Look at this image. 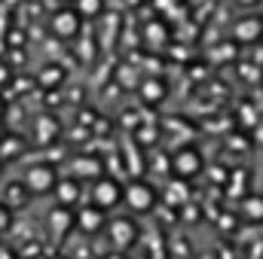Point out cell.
<instances>
[{"label":"cell","instance_id":"cell-1","mask_svg":"<svg viewBox=\"0 0 263 259\" xmlns=\"http://www.w3.org/2000/svg\"><path fill=\"white\" fill-rule=\"evenodd\" d=\"M202 165H205V159H202L199 146H181L172 156V171H175V177H184V180L196 177L199 171H202Z\"/></svg>","mask_w":263,"mask_h":259},{"label":"cell","instance_id":"cell-2","mask_svg":"<svg viewBox=\"0 0 263 259\" xmlns=\"http://www.w3.org/2000/svg\"><path fill=\"white\" fill-rule=\"evenodd\" d=\"M123 204H129L135 213H147L153 204H156V192L150 183L144 180H135L129 186H123Z\"/></svg>","mask_w":263,"mask_h":259},{"label":"cell","instance_id":"cell-3","mask_svg":"<svg viewBox=\"0 0 263 259\" xmlns=\"http://www.w3.org/2000/svg\"><path fill=\"white\" fill-rule=\"evenodd\" d=\"M55 183H59V174H55V168L52 165H34L28 174H25V189L34 195H46L55 189Z\"/></svg>","mask_w":263,"mask_h":259},{"label":"cell","instance_id":"cell-4","mask_svg":"<svg viewBox=\"0 0 263 259\" xmlns=\"http://www.w3.org/2000/svg\"><path fill=\"white\" fill-rule=\"evenodd\" d=\"M92 204L101 207V210H110V207L123 204V186L110 177H98L95 186H92Z\"/></svg>","mask_w":263,"mask_h":259},{"label":"cell","instance_id":"cell-5","mask_svg":"<svg viewBox=\"0 0 263 259\" xmlns=\"http://www.w3.org/2000/svg\"><path fill=\"white\" fill-rule=\"evenodd\" d=\"M107 238L114 241L117 250H126V247H132L138 241V226L132 223L129 217H117V220L107 223Z\"/></svg>","mask_w":263,"mask_h":259},{"label":"cell","instance_id":"cell-6","mask_svg":"<svg viewBox=\"0 0 263 259\" xmlns=\"http://www.w3.org/2000/svg\"><path fill=\"white\" fill-rule=\"evenodd\" d=\"M233 37H236V43H257L263 37V21L257 15H245L242 21H236Z\"/></svg>","mask_w":263,"mask_h":259},{"label":"cell","instance_id":"cell-7","mask_svg":"<svg viewBox=\"0 0 263 259\" xmlns=\"http://www.w3.org/2000/svg\"><path fill=\"white\" fill-rule=\"evenodd\" d=\"M52 31H55L62 40L77 37V31H80V12H73V9H62V12H55V15H52Z\"/></svg>","mask_w":263,"mask_h":259},{"label":"cell","instance_id":"cell-8","mask_svg":"<svg viewBox=\"0 0 263 259\" xmlns=\"http://www.w3.org/2000/svg\"><path fill=\"white\" fill-rule=\"evenodd\" d=\"M73 226H80L86 235H95V232H101V226H104V210L101 207H83L80 213H73Z\"/></svg>","mask_w":263,"mask_h":259},{"label":"cell","instance_id":"cell-9","mask_svg":"<svg viewBox=\"0 0 263 259\" xmlns=\"http://www.w3.org/2000/svg\"><path fill=\"white\" fill-rule=\"evenodd\" d=\"M70 229H73V210L65 207V204H59V207L49 213V232H52L55 238H62Z\"/></svg>","mask_w":263,"mask_h":259},{"label":"cell","instance_id":"cell-10","mask_svg":"<svg viewBox=\"0 0 263 259\" xmlns=\"http://www.w3.org/2000/svg\"><path fill=\"white\" fill-rule=\"evenodd\" d=\"M165 95H168V85L162 82V79H144V85H141V98L147 101V104H159V101H165Z\"/></svg>","mask_w":263,"mask_h":259},{"label":"cell","instance_id":"cell-11","mask_svg":"<svg viewBox=\"0 0 263 259\" xmlns=\"http://www.w3.org/2000/svg\"><path fill=\"white\" fill-rule=\"evenodd\" d=\"M55 192H59V204H65V207H73L77 198H80L77 180H59V183H55Z\"/></svg>","mask_w":263,"mask_h":259},{"label":"cell","instance_id":"cell-12","mask_svg":"<svg viewBox=\"0 0 263 259\" xmlns=\"http://www.w3.org/2000/svg\"><path fill=\"white\" fill-rule=\"evenodd\" d=\"M242 213L254 223H263V195H245L242 201Z\"/></svg>","mask_w":263,"mask_h":259},{"label":"cell","instance_id":"cell-13","mask_svg":"<svg viewBox=\"0 0 263 259\" xmlns=\"http://www.w3.org/2000/svg\"><path fill=\"white\" fill-rule=\"evenodd\" d=\"M37 131H40V134H37V140H40V143H49V140L59 134V122H55V119H49V116H40V119H37Z\"/></svg>","mask_w":263,"mask_h":259},{"label":"cell","instance_id":"cell-14","mask_svg":"<svg viewBox=\"0 0 263 259\" xmlns=\"http://www.w3.org/2000/svg\"><path fill=\"white\" fill-rule=\"evenodd\" d=\"M62 79H65V70H62V67H55V64H49L43 73H40V85H46V89L59 85Z\"/></svg>","mask_w":263,"mask_h":259},{"label":"cell","instance_id":"cell-15","mask_svg":"<svg viewBox=\"0 0 263 259\" xmlns=\"http://www.w3.org/2000/svg\"><path fill=\"white\" fill-rule=\"evenodd\" d=\"M101 6H104V0H77V12H80V15H86V18L98 15V12H101Z\"/></svg>","mask_w":263,"mask_h":259},{"label":"cell","instance_id":"cell-16","mask_svg":"<svg viewBox=\"0 0 263 259\" xmlns=\"http://www.w3.org/2000/svg\"><path fill=\"white\" fill-rule=\"evenodd\" d=\"M22 149H25V143H22L18 137H12V140L6 137V140L0 143V156H3V153H22Z\"/></svg>","mask_w":263,"mask_h":259},{"label":"cell","instance_id":"cell-17","mask_svg":"<svg viewBox=\"0 0 263 259\" xmlns=\"http://www.w3.org/2000/svg\"><path fill=\"white\" fill-rule=\"evenodd\" d=\"M77 174H98V162H77Z\"/></svg>","mask_w":263,"mask_h":259},{"label":"cell","instance_id":"cell-18","mask_svg":"<svg viewBox=\"0 0 263 259\" xmlns=\"http://www.w3.org/2000/svg\"><path fill=\"white\" fill-rule=\"evenodd\" d=\"M242 3H257V0H242Z\"/></svg>","mask_w":263,"mask_h":259},{"label":"cell","instance_id":"cell-19","mask_svg":"<svg viewBox=\"0 0 263 259\" xmlns=\"http://www.w3.org/2000/svg\"><path fill=\"white\" fill-rule=\"evenodd\" d=\"M117 256H120V253H117ZM120 259H123V256H120Z\"/></svg>","mask_w":263,"mask_h":259}]
</instances>
